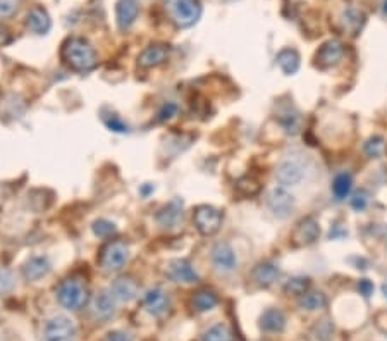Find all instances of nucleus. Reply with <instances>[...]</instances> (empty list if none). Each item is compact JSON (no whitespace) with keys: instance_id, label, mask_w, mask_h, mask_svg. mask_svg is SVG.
<instances>
[{"instance_id":"nucleus-19","label":"nucleus","mask_w":387,"mask_h":341,"mask_svg":"<svg viewBox=\"0 0 387 341\" xmlns=\"http://www.w3.org/2000/svg\"><path fill=\"white\" fill-rule=\"evenodd\" d=\"M26 28L35 35H47L52 28V19L43 7L35 6L26 14Z\"/></svg>"},{"instance_id":"nucleus-24","label":"nucleus","mask_w":387,"mask_h":341,"mask_svg":"<svg viewBox=\"0 0 387 341\" xmlns=\"http://www.w3.org/2000/svg\"><path fill=\"white\" fill-rule=\"evenodd\" d=\"M275 61H277L279 67L282 69V73L291 76L296 73L298 67H300V54H298L294 49H284L279 52Z\"/></svg>"},{"instance_id":"nucleus-38","label":"nucleus","mask_w":387,"mask_h":341,"mask_svg":"<svg viewBox=\"0 0 387 341\" xmlns=\"http://www.w3.org/2000/svg\"><path fill=\"white\" fill-rule=\"evenodd\" d=\"M103 341H133V336L126 331H110Z\"/></svg>"},{"instance_id":"nucleus-6","label":"nucleus","mask_w":387,"mask_h":341,"mask_svg":"<svg viewBox=\"0 0 387 341\" xmlns=\"http://www.w3.org/2000/svg\"><path fill=\"white\" fill-rule=\"evenodd\" d=\"M193 223L202 235L212 236L221 230L222 212L212 206H200L195 208Z\"/></svg>"},{"instance_id":"nucleus-17","label":"nucleus","mask_w":387,"mask_h":341,"mask_svg":"<svg viewBox=\"0 0 387 341\" xmlns=\"http://www.w3.org/2000/svg\"><path fill=\"white\" fill-rule=\"evenodd\" d=\"M345 49H342V43L339 40H329L324 45L320 47V50L317 52V64L318 67L325 69V67L336 66L341 61Z\"/></svg>"},{"instance_id":"nucleus-8","label":"nucleus","mask_w":387,"mask_h":341,"mask_svg":"<svg viewBox=\"0 0 387 341\" xmlns=\"http://www.w3.org/2000/svg\"><path fill=\"white\" fill-rule=\"evenodd\" d=\"M267 206L272 211L275 218L284 219L291 214V211H293L294 200L284 186H275L269 191V195H267Z\"/></svg>"},{"instance_id":"nucleus-5","label":"nucleus","mask_w":387,"mask_h":341,"mask_svg":"<svg viewBox=\"0 0 387 341\" xmlns=\"http://www.w3.org/2000/svg\"><path fill=\"white\" fill-rule=\"evenodd\" d=\"M43 338L45 341H76L78 340V329L67 315L50 317L43 328Z\"/></svg>"},{"instance_id":"nucleus-42","label":"nucleus","mask_w":387,"mask_h":341,"mask_svg":"<svg viewBox=\"0 0 387 341\" xmlns=\"http://www.w3.org/2000/svg\"><path fill=\"white\" fill-rule=\"evenodd\" d=\"M151 190H154V186H143V188H141V195H145V196H146V195L150 194Z\"/></svg>"},{"instance_id":"nucleus-39","label":"nucleus","mask_w":387,"mask_h":341,"mask_svg":"<svg viewBox=\"0 0 387 341\" xmlns=\"http://www.w3.org/2000/svg\"><path fill=\"white\" fill-rule=\"evenodd\" d=\"M351 206H353V208H357V211H363L366 206V195L365 194L354 195L353 200H351Z\"/></svg>"},{"instance_id":"nucleus-27","label":"nucleus","mask_w":387,"mask_h":341,"mask_svg":"<svg viewBox=\"0 0 387 341\" xmlns=\"http://www.w3.org/2000/svg\"><path fill=\"white\" fill-rule=\"evenodd\" d=\"M200 341H234V335L226 324H215L203 332Z\"/></svg>"},{"instance_id":"nucleus-18","label":"nucleus","mask_w":387,"mask_h":341,"mask_svg":"<svg viewBox=\"0 0 387 341\" xmlns=\"http://www.w3.org/2000/svg\"><path fill=\"white\" fill-rule=\"evenodd\" d=\"M109 290L117 302H131L138 295V283L129 276H121L112 281Z\"/></svg>"},{"instance_id":"nucleus-3","label":"nucleus","mask_w":387,"mask_h":341,"mask_svg":"<svg viewBox=\"0 0 387 341\" xmlns=\"http://www.w3.org/2000/svg\"><path fill=\"white\" fill-rule=\"evenodd\" d=\"M166 9L171 21L178 28H191L197 25L202 16V6L198 0H167Z\"/></svg>"},{"instance_id":"nucleus-34","label":"nucleus","mask_w":387,"mask_h":341,"mask_svg":"<svg viewBox=\"0 0 387 341\" xmlns=\"http://www.w3.org/2000/svg\"><path fill=\"white\" fill-rule=\"evenodd\" d=\"M179 107L175 102H166L161 107V111L157 112V121L163 123V121H169V119H173L175 114H178Z\"/></svg>"},{"instance_id":"nucleus-15","label":"nucleus","mask_w":387,"mask_h":341,"mask_svg":"<svg viewBox=\"0 0 387 341\" xmlns=\"http://www.w3.org/2000/svg\"><path fill=\"white\" fill-rule=\"evenodd\" d=\"M155 220L166 230L175 228L183 220V202L179 199L171 200L169 203L161 207L155 214Z\"/></svg>"},{"instance_id":"nucleus-9","label":"nucleus","mask_w":387,"mask_h":341,"mask_svg":"<svg viewBox=\"0 0 387 341\" xmlns=\"http://www.w3.org/2000/svg\"><path fill=\"white\" fill-rule=\"evenodd\" d=\"M318 236H320L318 223L313 218H306L296 224L293 235H291V242L294 247H308V245L317 242Z\"/></svg>"},{"instance_id":"nucleus-13","label":"nucleus","mask_w":387,"mask_h":341,"mask_svg":"<svg viewBox=\"0 0 387 341\" xmlns=\"http://www.w3.org/2000/svg\"><path fill=\"white\" fill-rule=\"evenodd\" d=\"M171 47L166 43H151L146 47L141 54L138 55V66L143 69H150V67L161 66L169 59Z\"/></svg>"},{"instance_id":"nucleus-23","label":"nucleus","mask_w":387,"mask_h":341,"mask_svg":"<svg viewBox=\"0 0 387 341\" xmlns=\"http://www.w3.org/2000/svg\"><path fill=\"white\" fill-rule=\"evenodd\" d=\"M251 276H253L255 283H257L258 286L267 288L279 278V267L272 262H262L253 269Z\"/></svg>"},{"instance_id":"nucleus-44","label":"nucleus","mask_w":387,"mask_h":341,"mask_svg":"<svg viewBox=\"0 0 387 341\" xmlns=\"http://www.w3.org/2000/svg\"><path fill=\"white\" fill-rule=\"evenodd\" d=\"M384 13H387V0L384 2Z\"/></svg>"},{"instance_id":"nucleus-10","label":"nucleus","mask_w":387,"mask_h":341,"mask_svg":"<svg viewBox=\"0 0 387 341\" xmlns=\"http://www.w3.org/2000/svg\"><path fill=\"white\" fill-rule=\"evenodd\" d=\"M143 307H145V311L149 312L150 315L158 317L166 314L167 308L171 307L169 293L161 286L150 288V290H146L145 295H143Z\"/></svg>"},{"instance_id":"nucleus-21","label":"nucleus","mask_w":387,"mask_h":341,"mask_svg":"<svg viewBox=\"0 0 387 341\" xmlns=\"http://www.w3.org/2000/svg\"><path fill=\"white\" fill-rule=\"evenodd\" d=\"M260 328L267 332H281L286 328V315L279 308H267L260 317Z\"/></svg>"},{"instance_id":"nucleus-1","label":"nucleus","mask_w":387,"mask_h":341,"mask_svg":"<svg viewBox=\"0 0 387 341\" xmlns=\"http://www.w3.org/2000/svg\"><path fill=\"white\" fill-rule=\"evenodd\" d=\"M62 61L76 73H88L97 66V52L81 37H71L62 43Z\"/></svg>"},{"instance_id":"nucleus-11","label":"nucleus","mask_w":387,"mask_h":341,"mask_svg":"<svg viewBox=\"0 0 387 341\" xmlns=\"http://www.w3.org/2000/svg\"><path fill=\"white\" fill-rule=\"evenodd\" d=\"M115 303H117V300L114 298L110 290H100L98 293H95L93 298H91V315L98 320L110 319L115 314Z\"/></svg>"},{"instance_id":"nucleus-43","label":"nucleus","mask_w":387,"mask_h":341,"mask_svg":"<svg viewBox=\"0 0 387 341\" xmlns=\"http://www.w3.org/2000/svg\"><path fill=\"white\" fill-rule=\"evenodd\" d=\"M382 291H384V295H386V298H387V283L384 284V286H382Z\"/></svg>"},{"instance_id":"nucleus-36","label":"nucleus","mask_w":387,"mask_h":341,"mask_svg":"<svg viewBox=\"0 0 387 341\" xmlns=\"http://www.w3.org/2000/svg\"><path fill=\"white\" fill-rule=\"evenodd\" d=\"M14 288V278L9 269L0 267V293H9Z\"/></svg>"},{"instance_id":"nucleus-45","label":"nucleus","mask_w":387,"mask_h":341,"mask_svg":"<svg viewBox=\"0 0 387 341\" xmlns=\"http://www.w3.org/2000/svg\"><path fill=\"white\" fill-rule=\"evenodd\" d=\"M231 2H233V0H231Z\"/></svg>"},{"instance_id":"nucleus-31","label":"nucleus","mask_w":387,"mask_h":341,"mask_svg":"<svg viewBox=\"0 0 387 341\" xmlns=\"http://www.w3.org/2000/svg\"><path fill=\"white\" fill-rule=\"evenodd\" d=\"M310 288V279L308 278H293L286 283L284 290L291 295H303L305 291H308Z\"/></svg>"},{"instance_id":"nucleus-30","label":"nucleus","mask_w":387,"mask_h":341,"mask_svg":"<svg viewBox=\"0 0 387 341\" xmlns=\"http://www.w3.org/2000/svg\"><path fill=\"white\" fill-rule=\"evenodd\" d=\"M236 190L245 196H253L260 191V183L255 178H251V176H245V178H241L236 183Z\"/></svg>"},{"instance_id":"nucleus-14","label":"nucleus","mask_w":387,"mask_h":341,"mask_svg":"<svg viewBox=\"0 0 387 341\" xmlns=\"http://www.w3.org/2000/svg\"><path fill=\"white\" fill-rule=\"evenodd\" d=\"M166 274L167 278L175 281V283H197L198 274L195 271L193 266L185 259H174L171 262H167L166 266Z\"/></svg>"},{"instance_id":"nucleus-41","label":"nucleus","mask_w":387,"mask_h":341,"mask_svg":"<svg viewBox=\"0 0 387 341\" xmlns=\"http://www.w3.org/2000/svg\"><path fill=\"white\" fill-rule=\"evenodd\" d=\"M9 31L6 30V28L0 26V45H6V43H9Z\"/></svg>"},{"instance_id":"nucleus-2","label":"nucleus","mask_w":387,"mask_h":341,"mask_svg":"<svg viewBox=\"0 0 387 341\" xmlns=\"http://www.w3.org/2000/svg\"><path fill=\"white\" fill-rule=\"evenodd\" d=\"M57 300L67 311H81L90 300L86 284L78 278H67L57 286Z\"/></svg>"},{"instance_id":"nucleus-40","label":"nucleus","mask_w":387,"mask_h":341,"mask_svg":"<svg viewBox=\"0 0 387 341\" xmlns=\"http://www.w3.org/2000/svg\"><path fill=\"white\" fill-rule=\"evenodd\" d=\"M358 290H360V293L363 296H370V295H372V291H374V286H372V283H370L369 279H362L360 284H358Z\"/></svg>"},{"instance_id":"nucleus-16","label":"nucleus","mask_w":387,"mask_h":341,"mask_svg":"<svg viewBox=\"0 0 387 341\" xmlns=\"http://www.w3.org/2000/svg\"><path fill=\"white\" fill-rule=\"evenodd\" d=\"M139 14L138 0H119L115 4V21L119 30H127L134 25Z\"/></svg>"},{"instance_id":"nucleus-29","label":"nucleus","mask_w":387,"mask_h":341,"mask_svg":"<svg viewBox=\"0 0 387 341\" xmlns=\"http://www.w3.org/2000/svg\"><path fill=\"white\" fill-rule=\"evenodd\" d=\"M91 231H93L95 236H98V238H110V236L117 233V228H115V224L110 223V220L97 219L91 224Z\"/></svg>"},{"instance_id":"nucleus-35","label":"nucleus","mask_w":387,"mask_h":341,"mask_svg":"<svg viewBox=\"0 0 387 341\" xmlns=\"http://www.w3.org/2000/svg\"><path fill=\"white\" fill-rule=\"evenodd\" d=\"M21 0H0V18H11L18 13Z\"/></svg>"},{"instance_id":"nucleus-28","label":"nucleus","mask_w":387,"mask_h":341,"mask_svg":"<svg viewBox=\"0 0 387 341\" xmlns=\"http://www.w3.org/2000/svg\"><path fill=\"white\" fill-rule=\"evenodd\" d=\"M351 188H353V179L348 172H339L333 181V194L337 200L346 199L350 195Z\"/></svg>"},{"instance_id":"nucleus-37","label":"nucleus","mask_w":387,"mask_h":341,"mask_svg":"<svg viewBox=\"0 0 387 341\" xmlns=\"http://www.w3.org/2000/svg\"><path fill=\"white\" fill-rule=\"evenodd\" d=\"M365 150L370 157H377V155L382 152V138L375 136V138H372L369 143H366Z\"/></svg>"},{"instance_id":"nucleus-32","label":"nucleus","mask_w":387,"mask_h":341,"mask_svg":"<svg viewBox=\"0 0 387 341\" xmlns=\"http://www.w3.org/2000/svg\"><path fill=\"white\" fill-rule=\"evenodd\" d=\"M102 119L110 131H115V133H127V131H129L127 124L122 121L117 114H103Z\"/></svg>"},{"instance_id":"nucleus-4","label":"nucleus","mask_w":387,"mask_h":341,"mask_svg":"<svg viewBox=\"0 0 387 341\" xmlns=\"http://www.w3.org/2000/svg\"><path fill=\"white\" fill-rule=\"evenodd\" d=\"M127 260H129V247H127V243L121 242V240H114V242H109L100 250L98 266L105 272H117L126 266Z\"/></svg>"},{"instance_id":"nucleus-33","label":"nucleus","mask_w":387,"mask_h":341,"mask_svg":"<svg viewBox=\"0 0 387 341\" xmlns=\"http://www.w3.org/2000/svg\"><path fill=\"white\" fill-rule=\"evenodd\" d=\"M313 332H315V338H317L318 341H330V338H333L334 328L329 320H322V323H318L317 326H315Z\"/></svg>"},{"instance_id":"nucleus-22","label":"nucleus","mask_w":387,"mask_h":341,"mask_svg":"<svg viewBox=\"0 0 387 341\" xmlns=\"http://www.w3.org/2000/svg\"><path fill=\"white\" fill-rule=\"evenodd\" d=\"M219 303V296L214 290H209V288H203V290H198L191 298V307H193L195 312H209L212 311L215 305Z\"/></svg>"},{"instance_id":"nucleus-12","label":"nucleus","mask_w":387,"mask_h":341,"mask_svg":"<svg viewBox=\"0 0 387 341\" xmlns=\"http://www.w3.org/2000/svg\"><path fill=\"white\" fill-rule=\"evenodd\" d=\"M212 264L219 272H224V274H227V272H233L238 264L236 254H234L233 247L226 242L215 243L212 248Z\"/></svg>"},{"instance_id":"nucleus-20","label":"nucleus","mask_w":387,"mask_h":341,"mask_svg":"<svg viewBox=\"0 0 387 341\" xmlns=\"http://www.w3.org/2000/svg\"><path fill=\"white\" fill-rule=\"evenodd\" d=\"M50 260L45 255H33L23 264V274L28 281H38L50 272Z\"/></svg>"},{"instance_id":"nucleus-25","label":"nucleus","mask_w":387,"mask_h":341,"mask_svg":"<svg viewBox=\"0 0 387 341\" xmlns=\"http://www.w3.org/2000/svg\"><path fill=\"white\" fill-rule=\"evenodd\" d=\"M341 21H342V26H345V30L351 31L353 35H358V31L362 30L363 23H365V14H363L362 11L350 7V9H346L345 13H342Z\"/></svg>"},{"instance_id":"nucleus-7","label":"nucleus","mask_w":387,"mask_h":341,"mask_svg":"<svg viewBox=\"0 0 387 341\" xmlns=\"http://www.w3.org/2000/svg\"><path fill=\"white\" fill-rule=\"evenodd\" d=\"M305 178V166L298 159H286L275 169V179L281 183V186H296Z\"/></svg>"},{"instance_id":"nucleus-26","label":"nucleus","mask_w":387,"mask_h":341,"mask_svg":"<svg viewBox=\"0 0 387 341\" xmlns=\"http://www.w3.org/2000/svg\"><path fill=\"white\" fill-rule=\"evenodd\" d=\"M325 303V296L318 291H305L298 300V305L303 311H318V308H324Z\"/></svg>"}]
</instances>
